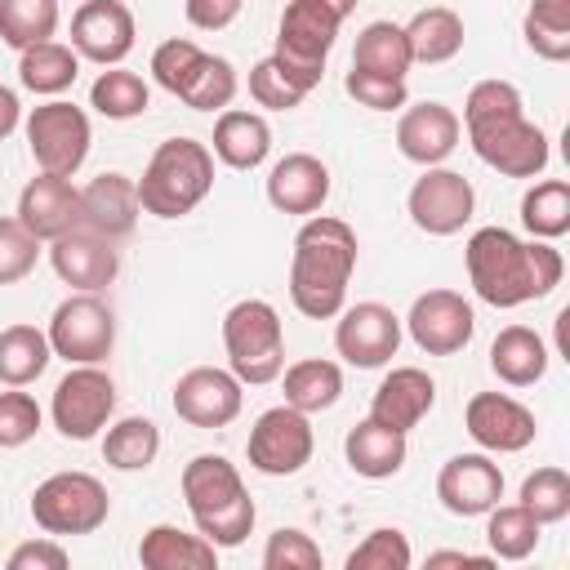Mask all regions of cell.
<instances>
[{"mask_svg":"<svg viewBox=\"0 0 570 570\" xmlns=\"http://www.w3.org/2000/svg\"><path fill=\"white\" fill-rule=\"evenodd\" d=\"M472 151L503 178H534L548 169V134L525 120L521 89L512 80H476L463 98V120Z\"/></svg>","mask_w":570,"mask_h":570,"instance_id":"6da1fadb","label":"cell"},{"mask_svg":"<svg viewBox=\"0 0 570 570\" xmlns=\"http://www.w3.org/2000/svg\"><path fill=\"white\" fill-rule=\"evenodd\" d=\"M468 281L490 307H521L561 285V254L552 240H521L508 227H476L463 245Z\"/></svg>","mask_w":570,"mask_h":570,"instance_id":"7a4b0ae2","label":"cell"},{"mask_svg":"<svg viewBox=\"0 0 570 570\" xmlns=\"http://www.w3.org/2000/svg\"><path fill=\"white\" fill-rule=\"evenodd\" d=\"M356 272V232L334 214H307L294 236L289 298L303 316L330 321L347 303V281Z\"/></svg>","mask_w":570,"mask_h":570,"instance_id":"3957f363","label":"cell"},{"mask_svg":"<svg viewBox=\"0 0 570 570\" xmlns=\"http://www.w3.org/2000/svg\"><path fill=\"white\" fill-rule=\"evenodd\" d=\"M178 485H183V499H187V512H191L196 530L214 548H236V543L249 539L258 508H254L236 463H227L223 454H196L183 468Z\"/></svg>","mask_w":570,"mask_h":570,"instance_id":"277c9868","label":"cell"},{"mask_svg":"<svg viewBox=\"0 0 570 570\" xmlns=\"http://www.w3.org/2000/svg\"><path fill=\"white\" fill-rule=\"evenodd\" d=\"M138 183V209L151 218L191 214L214 187V151L196 138H165Z\"/></svg>","mask_w":570,"mask_h":570,"instance_id":"5b68a950","label":"cell"},{"mask_svg":"<svg viewBox=\"0 0 570 570\" xmlns=\"http://www.w3.org/2000/svg\"><path fill=\"white\" fill-rule=\"evenodd\" d=\"M151 76L165 94L183 98L191 111H223L236 98V67L218 53H205L196 40H165L151 53Z\"/></svg>","mask_w":570,"mask_h":570,"instance_id":"8992f818","label":"cell"},{"mask_svg":"<svg viewBox=\"0 0 570 570\" xmlns=\"http://www.w3.org/2000/svg\"><path fill=\"white\" fill-rule=\"evenodd\" d=\"M223 347H227V370L240 383H272L285 370V330L281 312L267 298H240L223 316Z\"/></svg>","mask_w":570,"mask_h":570,"instance_id":"52a82bcc","label":"cell"},{"mask_svg":"<svg viewBox=\"0 0 570 570\" xmlns=\"http://www.w3.org/2000/svg\"><path fill=\"white\" fill-rule=\"evenodd\" d=\"M111 512L107 485L89 472H53L31 490V517L45 534H94Z\"/></svg>","mask_w":570,"mask_h":570,"instance_id":"ba28073f","label":"cell"},{"mask_svg":"<svg viewBox=\"0 0 570 570\" xmlns=\"http://www.w3.org/2000/svg\"><path fill=\"white\" fill-rule=\"evenodd\" d=\"M338 27H343V18L330 4H321V0H289L285 13H281V27H276V58L307 89H316L321 76H325V58L334 49Z\"/></svg>","mask_w":570,"mask_h":570,"instance_id":"9c48e42d","label":"cell"},{"mask_svg":"<svg viewBox=\"0 0 570 570\" xmlns=\"http://www.w3.org/2000/svg\"><path fill=\"white\" fill-rule=\"evenodd\" d=\"M49 347L53 356H62L67 365H98L111 356L116 343V316L98 294L76 289L71 298H62L49 316Z\"/></svg>","mask_w":570,"mask_h":570,"instance_id":"30bf717a","label":"cell"},{"mask_svg":"<svg viewBox=\"0 0 570 570\" xmlns=\"http://www.w3.org/2000/svg\"><path fill=\"white\" fill-rule=\"evenodd\" d=\"M89 142H94V129H89V116L76 102L49 98V102L31 107V116H27V147H31V160L45 174H67L71 178L85 165Z\"/></svg>","mask_w":570,"mask_h":570,"instance_id":"8fae6325","label":"cell"},{"mask_svg":"<svg viewBox=\"0 0 570 570\" xmlns=\"http://www.w3.org/2000/svg\"><path fill=\"white\" fill-rule=\"evenodd\" d=\"M316 450V436H312V423L303 410L294 405H272L254 419L249 428V441H245V454H249V468L263 472V476H294L307 468Z\"/></svg>","mask_w":570,"mask_h":570,"instance_id":"7c38bea8","label":"cell"},{"mask_svg":"<svg viewBox=\"0 0 570 570\" xmlns=\"http://www.w3.org/2000/svg\"><path fill=\"white\" fill-rule=\"evenodd\" d=\"M49 414L67 441H89L116 414V383L98 365H71L53 387Z\"/></svg>","mask_w":570,"mask_h":570,"instance_id":"4fadbf2b","label":"cell"},{"mask_svg":"<svg viewBox=\"0 0 570 570\" xmlns=\"http://www.w3.org/2000/svg\"><path fill=\"white\" fill-rule=\"evenodd\" d=\"M405 209H410V218H414L419 232H428V236H454V232L468 227V218L476 209V191H472V183L459 169L428 165L423 178H414V187L405 196Z\"/></svg>","mask_w":570,"mask_h":570,"instance_id":"5bb4252c","label":"cell"},{"mask_svg":"<svg viewBox=\"0 0 570 570\" xmlns=\"http://www.w3.org/2000/svg\"><path fill=\"white\" fill-rule=\"evenodd\" d=\"M405 330L428 356H454V352H463L472 343L476 312L459 289H428V294H419L410 303Z\"/></svg>","mask_w":570,"mask_h":570,"instance_id":"9a60e30c","label":"cell"},{"mask_svg":"<svg viewBox=\"0 0 570 570\" xmlns=\"http://www.w3.org/2000/svg\"><path fill=\"white\" fill-rule=\"evenodd\" d=\"M334 347L347 365L356 370H379L396 356L401 347V316L383 303H356L338 312L334 325Z\"/></svg>","mask_w":570,"mask_h":570,"instance_id":"2e32d148","label":"cell"},{"mask_svg":"<svg viewBox=\"0 0 570 570\" xmlns=\"http://www.w3.org/2000/svg\"><path fill=\"white\" fill-rule=\"evenodd\" d=\"M240 401H245V383L218 365H196L174 383V414L205 432L227 428L240 414Z\"/></svg>","mask_w":570,"mask_h":570,"instance_id":"e0dca14e","label":"cell"},{"mask_svg":"<svg viewBox=\"0 0 570 570\" xmlns=\"http://www.w3.org/2000/svg\"><path fill=\"white\" fill-rule=\"evenodd\" d=\"M134 9L125 0H85L71 13V49L98 67H120L134 49Z\"/></svg>","mask_w":570,"mask_h":570,"instance_id":"ac0fdd59","label":"cell"},{"mask_svg":"<svg viewBox=\"0 0 570 570\" xmlns=\"http://www.w3.org/2000/svg\"><path fill=\"white\" fill-rule=\"evenodd\" d=\"M463 428L485 454H517L539 436L534 414L508 392H476L463 405Z\"/></svg>","mask_w":570,"mask_h":570,"instance_id":"d6986e66","label":"cell"},{"mask_svg":"<svg viewBox=\"0 0 570 570\" xmlns=\"http://www.w3.org/2000/svg\"><path fill=\"white\" fill-rule=\"evenodd\" d=\"M436 499L454 517H485L503 499V472L490 454H454L436 472Z\"/></svg>","mask_w":570,"mask_h":570,"instance_id":"ffe728a7","label":"cell"},{"mask_svg":"<svg viewBox=\"0 0 570 570\" xmlns=\"http://www.w3.org/2000/svg\"><path fill=\"white\" fill-rule=\"evenodd\" d=\"M49 263H53L62 285L85 289V294H98L120 272V254L111 249V240L89 232V227H71L58 240H49Z\"/></svg>","mask_w":570,"mask_h":570,"instance_id":"44dd1931","label":"cell"},{"mask_svg":"<svg viewBox=\"0 0 570 570\" xmlns=\"http://www.w3.org/2000/svg\"><path fill=\"white\" fill-rule=\"evenodd\" d=\"M18 223L36 240H58L62 232L80 227V187L67 174H36L18 196Z\"/></svg>","mask_w":570,"mask_h":570,"instance_id":"7402d4cb","label":"cell"},{"mask_svg":"<svg viewBox=\"0 0 570 570\" xmlns=\"http://www.w3.org/2000/svg\"><path fill=\"white\" fill-rule=\"evenodd\" d=\"M459 134H463V125H459V116L445 102H414L396 120V147H401V156L414 160V165H423V169L428 165H441L459 147Z\"/></svg>","mask_w":570,"mask_h":570,"instance_id":"603a6c76","label":"cell"},{"mask_svg":"<svg viewBox=\"0 0 570 570\" xmlns=\"http://www.w3.org/2000/svg\"><path fill=\"white\" fill-rule=\"evenodd\" d=\"M267 200L281 214H321L330 200V169L312 151H289L267 174Z\"/></svg>","mask_w":570,"mask_h":570,"instance_id":"cb8c5ba5","label":"cell"},{"mask_svg":"<svg viewBox=\"0 0 570 570\" xmlns=\"http://www.w3.org/2000/svg\"><path fill=\"white\" fill-rule=\"evenodd\" d=\"M138 183L129 174H98L89 178V187H80V227L116 240L129 236L138 223Z\"/></svg>","mask_w":570,"mask_h":570,"instance_id":"d4e9b609","label":"cell"},{"mask_svg":"<svg viewBox=\"0 0 570 570\" xmlns=\"http://www.w3.org/2000/svg\"><path fill=\"white\" fill-rule=\"evenodd\" d=\"M432 405H436V383H432V374L419 370V365H396V370H387L383 383L374 387L370 419L383 423V428L410 432Z\"/></svg>","mask_w":570,"mask_h":570,"instance_id":"484cf974","label":"cell"},{"mask_svg":"<svg viewBox=\"0 0 570 570\" xmlns=\"http://www.w3.org/2000/svg\"><path fill=\"white\" fill-rule=\"evenodd\" d=\"M343 454H347V468H352L356 476L383 481V476H396V472L405 468V454H410V450H405V432L383 428V423H374V419L365 414L356 428H347Z\"/></svg>","mask_w":570,"mask_h":570,"instance_id":"4316f807","label":"cell"},{"mask_svg":"<svg viewBox=\"0 0 570 570\" xmlns=\"http://www.w3.org/2000/svg\"><path fill=\"white\" fill-rule=\"evenodd\" d=\"M227 169H258L272 151V129L258 111L223 107L214 120V147H209Z\"/></svg>","mask_w":570,"mask_h":570,"instance_id":"83f0119b","label":"cell"},{"mask_svg":"<svg viewBox=\"0 0 570 570\" xmlns=\"http://www.w3.org/2000/svg\"><path fill=\"white\" fill-rule=\"evenodd\" d=\"M548 361H552V352H548L543 334L530 330V325H503V330L494 334V343H490V370H494L508 387H530V383H539V379L548 374Z\"/></svg>","mask_w":570,"mask_h":570,"instance_id":"f1b7e54d","label":"cell"},{"mask_svg":"<svg viewBox=\"0 0 570 570\" xmlns=\"http://www.w3.org/2000/svg\"><path fill=\"white\" fill-rule=\"evenodd\" d=\"M138 561L147 570H214L218 566V548L196 530H178V525H151L138 543Z\"/></svg>","mask_w":570,"mask_h":570,"instance_id":"f546056e","label":"cell"},{"mask_svg":"<svg viewBox=\"0 0 570 570\" xmlns=\"http://www.w3.org/2000/svg\"><path fill=\"white\" fill-rule=\"evenodd\" d=\"M49 361H53V347H49L45 330H36L27 321L0 330V383L27 387L49 370Z\"/></svg>","mask_w":570,"mask_h":570,"instance_id":"4dcf8cb0","label":"cell"},{"mask_svg":"<svg viewBox=\"0 0 570 570\" xmlns=\"http://www.w3.org/2000/svg\"><path fill=\"white\" fill-rule=\"evenodd\" d=\"M405 40H410V58L414 62H450L459 49H463V18L445 4H432V9H419L410 22H405Z\"/></svg>","mask_w":570,"mask_h":570,"instance_id":"1f68e13d","label":"cell"},{"mask_svg":"<svg viewBox=\"0 0 570 570\" xmlns=\"http://www.w3.org/2000/svg\"><path fill=\"white\" fill-rule=\"evenodd\" d=\"M281 374H285V405H294L303 414H321V410L338 405V396H343V370L325 356L294 361Z\"/></svg>","mask_w":570,"mask_h":570,"instance_id":"d6a6232c","label":"cell"},{"mask_svg":"<svg viewBox=\"0 0 570 570\" xmlns=\"http://www.w3.org/2000/svg\"><path fill=\"white\" fill-rule=\"evenodd\" d=\"M80 76V53L71 45H58V40H40V45H27L22 58H18V80L31 89V94H62L71 89Z\"/></svg>","mask_w":570,"mask_h":570,"instance_id":"836d02e7","label":"cell"},{"mask_svg":"<svg viewBox=\"0 0 570 570\" xmlns=\"http://www.w3.org/2000/svg\"><path fill=\"white\" fill-rule=\"evenodd\" d=\"M352 67L405 80V71L414 67V58H410V40H405V27H401V22H387V18H379V22L361 27L356 49H352Z\"/></svg>","mask_w":570,"mask_h":570,"instance_id":"e575fe53","label":"cell"},{"mask_svg":"<svg viewBox=\"0 0 570 570\" xmlns=\"http://www.w3.org/2000/svg\"><path fill=\"white\" fill-rule=\"evenodd\" d=\"M156 454H160V428L142 414L116 419L102 436V459L116 472H142V468L156 463Z\"/></svg>","mask_w":570,"mask_h":570,"instance_id":"d590c367","label":"cell"},{"mask_svg":"<svg viewBox=\"0 0 570 570\" xmlns=\"http://www.w3.org/2000/svg\"><path fill=\"white\" fill-rule=\"evenodd\" d=\"M485 543H490V557L494 561H525L534 548H539V521L521 508V503H494L485 512Z\"/></svg>","mask_w":570,"mask_h":570,"instance_id":"8d00e7d4","label":"cell"},{"mask_svg":"<svg viewBox=\"0 0 570 570\" xmlns=\"http://www.w3.org/2000/svg\"><path fill=\"white\" fill-rule=\"evenodd\" d=\"M521 223L534 240H557L570 232V183L543 178L521 196Z\"/></svg>","mask_w":570,"mask_h":570,"instance_id":"74e56055","label":"cell"},{"mask_svg":"<svg viewBox=\"0 0 570 570\" xmlns=\"http://www.w3.org/2000/svg\"><path fill=\"white\" fill-rule=\"evenodd\" d=\"M147 102H151L147 80L134 76V71H125V67H107V71L89 85V107H94L98 116H107V120H134V116L147 111Z\"/></svg>","mask_w":570,"mask_h":570,"instance_id":"f35d334b","label":"cell"},{"mask_svg":"<svg viewBox=\"0 0 570 570\" xmlns=\"http://www.w3.org/2000/svg\"><path fill=\"white\" fill-rule=\"evenodd\" d=\"M58 31V0H0V40L9 49H27L53 40Z\"/></svg>","mask_w":570,"mask_h":570,"instance_id":"ab89813d","label":"cell"},{"mask_svg":"<svg viewBox=\"0 0 570 570\" xmlns=\"http://www.w3.org/2000/svg\"><path fill=\"white\" fill-rule=\"evenodd\" d=\"M525 45L548 62H566L570 58V0H530Z\"/></svg>","mask_w":570,"mask_h":570,"instance_id":"60d3db41","label":"cell"},{"mask_svg":"<svg viewBox=\"0 0 570 570\" xmlns=\"http://www.w3.org/2000/svg\"><path fill=\"white\" fill-rule=\"evenodd\" d=\"M307 94H312V89H307L276 53H267V58H258V62L249 67V98H254L258 107H267V111H289V107H298Z\"/></svg>","mask_w":570,"mask_h":570,"instance_id":"b9f144b4","label":"cell"},{"mask_svg":"<svg viewBox=\"0 0 570 570\" xmlns=\"http://www.w3.org/2000/svg\"><path fill=\"white\" fill-rule=\"evenodd\" d=\"M521 508L539 521V525H557L570 517V476L566 468H534L521 481Z\"/></svg>","mask_w":570,"mask_h":570,"instance_id":"7bdbcfd3","label":"cell"},{"mask_svg":"<svg viewBox=\"0 0 570 570\" xmlns=\"http://www.w3.org/2000/svg\"><path fill=\"white\" fill-rule=\"evenodd\" d=\"M414 552L410 539L396 525H379L370 530L352 552H347V570H410Z\"/></svg>","mask_w":570,"mask_h":570,"instance_id":"ee69618b","label":"cell"},{"mask_svg":"<svg viewBox=\"0 0 570 570\" xmlns=\"http://www.w3.org/2000/svg\"><path fill=\"white\" fill-rule=\"evenodd\" d=\"M343 89L356 98V107H370V111H396V107L410 102L405 80H396V76H379V71H361V67L347 71Z\"/></svg>","mask_w":570,"mask_h":570,"instance_id":"f6af8a7d","label":"cell"},{"mask_svg":"<svg viewBox=\"0 0 570 570\" xmlns=\"http://www.w3.org/2000/svg\"><path fill=\"white\" fill-rule=\"evenodd\" d=\"M321 566V548L312 543V534L281 525L276 534H267L263 548V570H316Z\"/></svg>","mask_w":570,"mask_h":570,"instance_id":"bcb514c9","label":"cell"},{"mask_svg":"<svg viewBox=\"0 0 570 570\" xmlns=\"http://www.w3.org/2000/svg\"><path fill=\"white\" fill-rule=\"evenodd\" d=\"M40 432V405L31 392H0V450H18Z\"/></svg>","mask_w":570,"mask_h":570,"instance_id":"7dc6e473","label":"cell"},{"mask_svg":"<svg viewBox=\"0 0 570 570\" xmlns=\"http://www.w3.org/2000/svg\"><path fill=\"white\" fill-rule=\"evenodd\" d=\"M40 258V240L13 218H0V285H13L22 281Z\"/></svg>","mask_w":570,"mask_h":570,"instance_id":"c3c4849f","label":"cell"},{"mask_svg":"<svg viewBox=\"0 0 570 570\" xmlns=\"http://www.w3.org/2000/svg\"><path fill=\"white\" fill-rule=\"evenodd\" d=\"M67 548L53 539H31L9 552V570H67Z\"/></svg>","mask_w":570,"mask_h":570,"instance_id":"681fc988","label":"cell"},{"mask_svg":"<svg viewBox=\"0 0 570 570\" xmlns=\"http://www.w3.org/2000/svg\"><path fill=\"white\" fill-rule=\"evenodd\" d=\"M245 0H183V13L196 31H223L240 18Z\"/></svg>","mask_w":570,"mask_h":570,"instance_id":"f907efd6","label":"cell"},{"mask_svg":"<svg viewBox=\"0 0 570 570\" xmlns=\"http://www.w3.org/2000/svg\"><path fill=\"white\" fill-rule=\"evenodd\" d=\"M18 120H22V102L9 85H0V138H9L18 129Z\"/></svg>","mask_w":570,"mask_h":570,"instance_id":"816d5d0a","label":"cell"},{"mask_svg":"<svg viewBox=\"0 0 570 570\" xmlns=\"http://www.w3.org/2000/svg\"><path fill=\"white\" fill-rule=\"evenodd\" d=\"M494 557H476V552H432L428 566H490Z\"/></svg>","mask_w":570,"mask_h":570,"instance_id":"f5cc1de1","label":"cell"},{"mask_svg":"<svg viewBox=\"0 0 570 570\" xmlns=\"http://www.w3.org/2000/svg\"><path fill=\"white\" fill-rule=\"evenodd\" d=\"M321 4H330V9L338 13V18H347V13L356 9V0H321Z\"/></svg>","mask_w":570,"mask_h":570,"instance_id":"db71d44e","label":"cell"}]
</instances>
